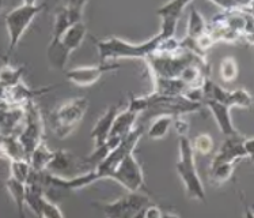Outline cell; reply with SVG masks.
I'll list each match as a JSON object with an SVG mask.
<instances>
[{"label":"cell","instance_id":"cell-26","mask_svg":"<svg viewBox=\"0 0 254 218\" xmlns=\"http://www.w3.org/2000/svg\"><path fill=\"white\" fill-rule=\"evenodd\" d=\"M238 63L233 56H226L220 62V78L223 82L231 83L238 78Z\"/></svg>","mask_w":254,"mask_h":218},{"label":"cell","instance_id":"cell-32","mask_svg":"<svg viewBox=\"0 0 254 218\" xmlns=\"http://www.w3.org/2000/svg\"><path fill=\"white\" fill-rule=\"evenodd\" d=\"M139 217H145V218H163L165 217V212L161 210V208L158 206H151L148 205L147 208L139 214Z\"/></svg>","mask_w":254,"mask_h":218},{"label":"cell","instance_id":"cell-11","mask_svg":"<svg viewBox=\"0 0 254 218\" xmlns=\"http://www.w3.org/2000/svg\"><path fill=\"white\" fill-rule=\"evenodd\" d=\"M202 104L205 105L211 113L213 114L215 117V121L218 124L219 130L223 134L224 136H231L239 134L238 131L235 130V127L233 124V117H231V112H230V107L226 104H222V103H218L212 99L204 100Z\"/></svg>","mask_w":254,"mask_h":218},{"label":"cell","instance_id":"cell-29","mask_svg":"<svg viewBox=\"0 0 254 218\" xmlns=\"http://www.w3.org/2000/svg\"><path fill=\"white\" fill-rule=\"evenodd\" d=\"M88 0H68L65 10L72 23L83 21V12Z\"/></svg>","mask_w":254,"mask_h":218},{"label":"cell","instance_id":"cell-16","mask_svg":"<svg viewBox=\"0 0 254 218\" xmlns=\"http://www.w3.org/2000/svg\"><path fill=\"white\" fill-rule=\"evenodd\" d=\"M155 90L154 93L161 94V96H167V97H176V96H182L188 88L185 83L180 78H162V77H152Z\"/></svg>","mask_w":254,"mask_h":218},{"label":"cell","instance_id":"cell-21","mask_svg":"<svg viewBox=\"0 0 254 218\" xmlns=\"http://www.w3.org/2000/svg\"><path fill=\"white\" fill-rule=\"evenodd\" d=\"M173 117H174V116H171V114H159V116L152 121V124L150 125V128L147 131V136H148L150 139L154 140L165 138V136L167 135L169 130H170L171 123H173Z\"/></svg>","mask_w":254,"mask_h":218},{"label":"cell","instance_id":"cell-23","mask_svg":"<svg viewBox=\"0 0 254 218\" xmlns=\"http://www.w3.org/2000/svg\"><path fill=\"white\" fill-rule=\"evenodd\" d=\"M192 1L193 0H170V1L161 5L156 10V14L159 16H176V18H180L182 11L185 10Z\"/></svg>","mask_w":254,"mask_h":218},{"label":"cell","instance_id":"cell-4","mask_svg":"<svg viewBox=\"0 0 254 218\" xmlns=\"http://www.w3.org/2000/svg\"><path fill=\"white\" fill-rule=\"evenodd\" d=\"M87 107V100L84 97H76L57 108L51 116V124L55 135L59 138H65L69 135L82 121Z\"/></svg>","mask_w":254,"mask_h":218},{"label":"cell","instance_id":"cell-5","mask_svg":"<svg viewBox=\"0 0 254 218\" xmlns=\"http://www.w3.org/2000/svg\"><path fill=\"white\" fill-rule=\"evenodd\" d=\"M108 179H112L116 183H119L120 186L129 192L137 191H147L145 188L144 173L143 168L136 160L133 151L127 154V156L117 164L113 171L110 172Z\"/></svg>","mask_w":254,"mask_h":218},{"label":"cell","instance_id":"cell-14","mask_svg":"<svg viewBox=\"0 0 254 218\" xmlns=\"http://www.w3.org/2000/svg\"><path fill=\"white\" fill-rule=\"evenodd\" d=\"M87 36V27L83 23V21L75 22L67 30L63 33V36L59 38L64 47L67 48L68 52L72 53L75 49L80 47V44L83 42L84 37Z\"/></svg>","mask_w":254,"mask_h":218},{"label":"cell","instance_id":"cell-25","mask_svg":"<svg viewBox=\"0 0 254 218\" xmlns=\"http://www.w3.org/2000/svg\"><path fill=\"white\" fill-rule=\"evenodd\" d=\"M31 166L27 158H18V160H10V173L11 177L22 183H26L30 175Z\"/></svg>","mask_w":254,"mask_h":218},{"label":"cell","instance_id":"cell-8","mask_svg":"<svg viewBox=\"0 0 254 218\" xmlns=\"http://www.w3.org/2000/svg\"><path fill=\"white\" fill-rule=\"evenodd\" d=\"M143 135H144L143 127H137V128H133L129 134H127L123 139L120 140L119 145L110 150V153L106 156V158H105L104 161L99 162L98 165L94 168L95 172L98 173L99 179H108L109 173L117 166V164H119L127 154H129V153H132V151L135 150L137 142L141 139V136Z\"/></svg>","mask_w":254,"mask_h":218},{"label":"cell","instance_id":"cell-7","mask_svg":"<svg viewBox=\"0 0 254 218\" xmlns=\"http://www.w3.org/2000/svg\"><path fill=\"white\" fill-rule=\"evenodd\" d=\"M23 108H25L23 117L26 120V125H25V130L22 131L16 138L23 147L25 154L29 160V156L31 151L34 150V147L44 140L45 125H44V117H42L41 110L34 101H29L27 104L23 105Z\"/></svg>","mask_w":254,"mask_h":218},{"label":"cell","instance_id":"cell-15","mask_svg":"<svg viewBox=\"0 0 254 218\" xmlns=\"http://www.w3.org/2000/svg\"><path fill=\"white\" fill-rule=\"evenodd\" d=\"M71 56V52L62 44L59 38H52L48 45V62L52 66V68L63 71L65 70L68 59Z\"/></svg>","mask_w":254,"mask_h":218},{"label":"cell","instance_id":"cell-13","mask_svg":"<svg viewBox=\"0 0 254 218\" xmlns=\"http://www.w3.org/2000/svg\"><path fill=\"white\" fill-rule=\"evenodd\" d=\"M139 114L133 113L132 110L127 108L121 112H117L114 117L113 125L110 128L109 138H116V139H123L127 134L135 128V121Z\"/></svg>","mask_w":254,"mask_h":218},{"label":"cell","instance_id":"cell-1","mask_svg":"<svg viewBox=\"0 0 254 218\" xmlns=\"http://www.w3.org/2000/svg\"><path fill=\"white\" fill-rule=\"evenodd\" d=\"M163 38L161 33L156 36L151 37L150 40L140 44H133V42L123 40L120 37L110 36L106 38H95L93 37L95 47L98 51L99 63L116 62L119 59H143L152 55L156 51L158 44Z\"/></svg>","mask_w":254,"mask_h":218},{"label":"cell","instance_id":"cell-3","mask_svg":"<svg viewBox=\"0 0 254 218\" xmlns=\"http://www.w3.org/2000/svg\"><path fill=\"white\" fill-rule=\"evenodd\" d=\"M45 8V4L37 5H25L21 4L19 7H15L14 10H11L5 15V27L10 38L8 49L5 53V60H8L12 52L15 51L18 44L22 40V37L25 36V33L31 25V22L36 18L42 10Z\"/></svg>","mask_w":254,"mask_h":218},{"label":"cell","instance_id":"cell-18","mask_svg":"<svg viewBox=\"0 0 254 218\" xmlns=\"http://www.w3.org/2000/svg\"><path fill=\"white\" fill-rule=\"evenodd\" d=\"M5 187H7V191L10 192L11 197H12V201L15 202L18 213L21 214V216H25V208H26V202H25L26 183H22L10 176L7 179V182H5Z\"/></svg>","mask_w":254,"mask_h":218},{"label":"cell","instance_id":"cell-36","mask_svg":"<svg viewBox=\"0 0 254 218\" xmlns=\"http://www.w3.org/2000/svg\"><path fill=\"white\" fill-rule=\"evenodd\" d=\"M4 93H5V88L0 85V99H4Z\"/></svg>","mask_w":254,"mask_h":218},{"label":"cell","instance_id":"cell-20","mask_svg":"<svg viewBox=\"0 0 254 218\" xmlns=\"http://www.w3.org/2000/svg\"><path fill=\"white\" fill-rule=\"evenodd\" d=\"M208 23L202 15L197 11L196 7H190V14H189V19H188V27H187V38L190 40H196L201 36L202 33L207 31Z\"/></svg>","mask_w":254,"mask_h":218},{"label":"cell","instance_id":"cell-37","mask_svg":"<svg viewBox=\"0 0 254 218\" xmlns=\"http://www.w3.org/2000/svg\"><path fill=\"white\" fill-rule=\"evenodd\" d=\"M3 4H4V0H0V10L3 8Z\"/></svg>","mask_w":254,"mask_h":218},{"label":"cell","instance_id":"cell-34","mask_svg":"<svg viewBox=\"0 0 254 218\" xmlns=\"http://www.w3.org/2000/svg\"><path fill=\"white\" fill-rule=\"evenodd\" d=\"M239 10H244L246 12H252L253 7V0H234Z\"/></svg>","mask_w":254,"mask_h":218},{"label":"cell","instance_id":"cell-28","mask_svg":"<svg viewBox=\"0 0 254 218\" xmlns=\"http://www.w3.org/2000/svg\"><path fill=\"white\" fill-rule=\"evenodd\" d=\"M190 143L193 151L200 153L201 156H207L213 151V138L208 134H198Z\"/></svg>","mask_w":254,"mask_h":218},{"label":"cell","instance_id":"cell-17","mask_svg":"<svg viewBox=\"0 0 254 218\" xmlns=\"http://www.w3.org/2000/svg\"><path fill=\"white\" fill-rule=\"evenodd\" d=\"M53 156V151L49 149L45 143V140L40 142L38 145L34 147V150L31 151L29 156V162H30L31 169H34L37 172L45 171L48 164L51 161V158Z\"/></svg>","mask_w":254,"mask_h":218},{"label":"cell","instance_id":"cell-35","mask_svg":"<svg viewBox=\"0 0 254 218\" xmlns=\"http://www.w3.org/2000/svg\"><path fill=\"white\" fill-rule=\"evenodd\" d=\"M22 4L25 5H37V0H23Z\"/></svg>","mask_w":254,"mask_h":218},{"label":"cell","instance_id":"cell-22","mask_svg":"<svg viewBox=\"0 0 254 218\" xmlns=\"http://www.w3.org/2000/svg\"><path fill=\"white\" fill-rule=\"evenodd\" d=\"M253 104L252 96L248 90L245 89H235V90H228L227 105L230 108L233 107H239V108L250 109Z\"/></svg>","mask_w":254,"mask_h":218},{"label":"cell","instance_id":"cell-12","mask_svg":"<svg viewBox=\"0 0 254 218\" xmlns=\"http://www.w3.org/2000/svg\"><path fill=\"white\" fill-rule=\"evenodd\" d=\"M117 112H119V107L117 105L109 107V108L105 110V113L97 120V123H95L93 131H91V138L94 139V146L95 147L101 146L108 140L110 134V128L113 125L114 117H116Z\"/></svg>","mask_w":254,"mask_h":218},{"label":"cell","instance_id":"cell-2","mask_svg":"<svg viewBox=\"0 0 254 218\" xmlns=\"http://www.w3.org/2000/svg\"><path fill=\"white\" fill-rule=\"evenodd\" d=\"M176 169L185 186L188 198L204 202L205 190L202 186L201 179L198 176L196 162H194V151L188 136H180V160L177 162Z\"/></svg>","mask_w":254,"mask_h":218},{"label":"cell","instance_id":"cell-9","mask_svg":"<svg viewBox=\"0 0 254 218\" xmlns=\"http://www.w3.org/2000/svg\"><path fill=\"white\" fill-rule=\"evenodd\" d=\"M121 68V64L116 62L99 63L97 66H84L75 67L65 71V78L68 82L76 85L79 88H88L101 79L102 75L110 71H116Z\"/></svg>","mask_w":254,"mask_h":218},{"label":"cell","instance_id":"cell-24","mask_svg":"<svg viewBox=\"0 0 254 218\" xmlns=\"http://www.w3.org/2000/svg\"><path fill=\"white\" fill-rule=\"evenodd\" d=\"M23 75V67H11L10 64H4V67L0 68V85L5 89L14 86L21 82Z\"/></svg>","mask_w":254,"mask_h":218},{"label":"cell","instance_id":"cell-10","mask_svg":"<svg viewBox=\"0 0 254 218\" xmlns=\"http://www.w3.org/2000/svg\"><path fill=\"white\" fill-rule=\"evenodd\" d=\"M80 165H79L76 157L73 156L72 153L65 150L53 151V156L51 161L48 164L45 171L51 172L53 175H59V176L71 177L76 176L80 173Z\"/></svg>","mask_w":254,"mask_h":218},{"label":"cell","instance_id":"cell-6","mask_svg":"<svg viewBox=\"0 0 254 218\" xmlns=\"http://www.w3.org/2000/svg\"><path fill=\"white\" fill-rule=\"evenodd\" d=\"M151 205L150 198L137 192H129L127 197H121L113 202L95 203L99 210L109 218H132L139 217V214Z\"/></svg>","mask_w":254,"mask_h":218},{"label":"cell","instance_id":"cell-33","mask_svg":"<svg viewBox=\"0 0 254 218\" xmlns=\"http://www.w3.org/2000/svg\"><path fill=\"white\" fill-rule=\"evenodd\" d=\"M209 1H212L213 4H216L218 7H220L223 11L239 10L234 0H209Z\"/></svg>","mask_w":254,"mask_h":218},{"label":"cell","instance_id":"cell-31","mask_svg":"<svg viewBox=\"0 0 254 218\" xmlns=\"http://www.w3.org/2000/svg\"><path fill=\"white\" fill-rule=\"evenodd\" d=\"M171 125H174V128H176L178 135L187 136L188 131H189V123H188L187 120L182 119L181 114H178V116H174V117H173V123H171Z\"/></svg>","mask_w":254,"mask_h":218},{"label":"cell","instance_id":"cell-30","mask_svg":"<svg viewBox=\"0 0 254 218\" xmlns=\"http://www.w3.org/2000/svg\"><path fill=\"white\" fill-rule=\"evenodd\" d=\"M127 108L132 110L133 113L140 114L145 112L148 109V97L147 96H141V97H135V96H130L129 104Z\"/></svg>","mask_w":254,"mask_h":218},{"label":"cell","instance_id":"cell-27","mask_svg":"<svg viewBox=\"0 0 254 218\" xmlns=\"http://www.w3.org/2000/svg\"><path fill=\"white\" fill-rule=\"evenodd\" d=\"M71 25H72V22H71L69 16H68L67 10H65V7H63V8L57 11L56 15H55L52 38H60L63 36V33L67 30Z\"/></svg>","mask_w":254,"mask_h":218},{"label":"cell","instance_id":"cell-19","mask_svg":"<svg viewBox=\"0 0 254 218\" xmlns=\"http://www.w3.org/2000/svg\"><path fill=\"white\" fill-rule=\"evenodd\" d=\"M237 162H223L216 165H209V182L215 186H222L227 183L234 175Z\"/></svg>","mask_w":254,"mask_h":218}]
</instances>
